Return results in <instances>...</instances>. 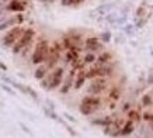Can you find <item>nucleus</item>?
I'll list each match as a JSON object with an SVG mask.
<instances>
[{"mask_svg":"<svg viewBox=\"0 0 153 138\" xmlns=\"http://www.w3.org/2000/svg\"><path fill=\"white\" fill-rule=\"evenodd\" d=\"M10 2H11V0H10Z\"/></svg>","mask_w":153,"mask_h":138,"instance_id":"obj_26","label":"nucleus"},{"mask_svg":"<svg viewBox=\"0 0 153 138\" xmlns=\"http://www.w3.org/2000/svg\"><path fill=\"white\" fill-rule=\"evenodd\" d=\"M63 68H58L55 69L53 72L51 74V76H49V85H48V89L49 90H53V89H56L58 86H60V83H62V78H63Z\"/></svg>","mask_w":153,"mask_h":138,"instance_id":"obj_4","label":"nucleus"},{"mask_svg":"<svg viewBox=\"0 0 153 138\" xmlns=\"http://www.w3.org/2000/svg\"><path fill=\"white\" fill-rule=\"evenodd\" d=\"M120 127L117 125V123H110V124L107 125V128L104 130V133L105 134H110V135H118L120 133Z\"/></svg>","mask_w":153,"mask_h":138,"instance_id":"obj_9","label":"nucleus"},{"mask_svg":"<svg viewBox=\"0 0 153 138\" xmlns=\"http://www.w3.org/2000/svg\"><path fill=\"white\" fill-rule=\"evenodd\" d=\"M86 50H88V51L101 50V44L98 42V38H96V37H88L87 40H86Z\"/></svg>","mask_w":153,"mask_h":138,"instance_id":"obj_7","label":"nucleus"},{"mask_svg":"<svg viewBox=\"0 0 153 138\" xmlns=\"http://www.w3.org/2000/svg\"><path fill=\"white\" fill-rule=\"evenodd\" d=\"M94 61H96V55H93V54H87V55L84 56V62L86 64H91Z\"/></svg>","mask_w":153,"mask_h":138,"instance_id":"obj_19","label":"nucleus"},{"mask_svg":"<svg viewBox=\"0 0 153 138\" xmlns=\"http://www.w3.org/2000/svg\"><path fill=\"white\" fill-rule=\"evenodd\" d=\"M84 80H86V72H84V70H82V72L79 74V76H77V80H76L74 88H76V89H80L82 86H83Z\"/></svg>","mask_w":153,"mask_h":138,"instance_id":"obj_14","label":"nucleus"},{"mask_svg":"<svg viewBox=\"0 0 153 138\" xmlns=\"http://www.w3.org/2000/svg\"><path fill=\"white\" fill-rule=\"evenodd\" d=\"M134 128H135V123L128 121V123L122 127V130H120V134H122V135H128V134H131L132 131H134Z\"/></svg>","mask_w":153,"mask_h":138,"instance_id":"obj_11","label":"nucleus"},{"mask_svg":"<svg viewBox=\"0 0 153 138\" xmlns=\"http://www.w3.org/2000/svg\"><path fill=\"white\" fill-rule=\"evenodd\" d=\"M97 110V107H93V106H88V104H80V113L84 116H90L91 113H94V111Z\"/></svg>","mask_w":153,"mask_h":138,"instance_id":"obj_10","label":"nucleus"},{"mask_svg":"<svg viewBox=\"0 0 153 138\" xmlns=\"http://www.w3.org/2000/svg\"><path fill=\"white\" fill-rule=\"evenodd\" d=\"M72 78H73V70H72V74H70L69 78L66 79L65 85H63V86H62V89H60V92H62V93H68V92H69L70 86H72Z\"/></svg>","mask_w":153,"mask_h":138,"instance_id":"obj_15","label":"nucleus"},{"mask_svg":"<svg viewBox=\"0 0 153 138\" xmlns=\"http://www.w3.org/2000/svg\"><path fill=\"white\" fill-rule=\"evenodd\" d=\"M48 52H49V45H48V41L41 40V41L37 44L35 51H34V54H33V64H35V65L42 64L44 61L47 59Z\"/></svg>","mask_w":153,"mask_h":138,"instance_id":"obj_1","label":"nucleus"},{"mask_svg":"<svg viewBox=\"0 0 153 138\" xmlns=\"http://www.w3.org/2000/svg\"><path fill=\"white\" fill-rule=\"evenodd\" d=\"M47 66H45V65H41V66H39V68L37 69V70H35V74H34V76H35V79H44L45 78V75H47Z\"/></svg>","mask_w":153,"mask_h":138,"instance_id":"obj_13","label":"nucleus"},{"mask_svg":"<svg viewBox=\"0 0 153 138\" xmlns=\"http://www.w3.org/2000/svg\"><path fill=\"white\" fill-rule=\"evenodd\" d=\"M101 38H102V41H105V42H108L110 41V38H111V34L107 31V32H102L101 34Z\"/></svg>","mask_w":153,"mask_h":138,"instance_id":"obj_20","label":"nucleus"},{"mask_svg":"<svg viewBox=\"0 0 153 138\" xmlns=\"http://www.w3.org/2000/svg\"><path fill=\"white\" fill-rule=\"evenodd\" d=\"M34 35H35V32H34L33 28L24 30L23 35H21V37L19 38V41L13 45V52H14V54H19V52H21V50L27 48V46L30 45V42L33 41Z\"/></svg>","mask_w":153,"mask_h":138,"instance_id":"obj_2","label":"nucleus"},{"mask_svg":"<svg viewBox=\"0 0 153 138\" xmlns=\"http://www.w3.org/2000/svg\"><path fill=\"white\" fill-rule=\"evenodd\" d=\"M21 127H23V130H24V131H25V133H28V134H30V135H31V131H30V130H28L27 127H25V125H24V124H21Z\"/></svg>","mask_w":153,"mask_h":138,"instance_id":"obj_23","label":"nucleus"},{"mask_svg":"<svg viewBox=\"0 0 153 138\" xmlns=\"http://www.w3.org/2000/svg\"><path fill=\"white\" fill-rule=\"evenodd\" d=\"M24 32V28L20 27V26H16L10 30L7 34H6L4 37H3V45L6 46H13L16 42L19 41V38L23 35Z\"/></svg>","mask_w":153,"mask_h":138,"instance_id":"obj_3","label":"nucleus"},{"mask_svg":"<svg viewBox=\"0 0 153 138\" xmlns=\"http://www.w3.org/2000/svg\"><path fill=\"white\" fill-rule=\"evenodd\" d=\"M84 0H60L62 6H72V4H80Z\"/></svg>","mask_w":153,"mask_h":138,"instance_id":"obj_17","label":"nucleus"},{"mask_svg":"<svg viewBox=\"0 0 153 138\" xmlns=\"http://www.w3.org/2000/svg\"><path fill=\"white\" fill-rule=\"evenodd\" d=\"M1 88L4 89L6 92H9L10 94H14V92H13V90H11V89H10V88H7V86H6V85H3V86H1Z\"/></svg>","mask_w":153,"mask_h":138,"instance_id":"obj_22","label":"nucleus"},{"mask_svg":"<svg viewBox=\"0 0 153 138\" xmlns=\"http://www.w3.org/2000/svg\"><path fill=\"white\" fill-rule=\"evenodd\" d=\"M65 117H66V118H69L70 121H76V120H74L73 117H72V116H69V114H65Z\"/></svg>","mask_w":153,"mask_h":138,"instance_id":"obj_24","label":"nucleus"},{"mask_svg":"<svg viewBox=\"0 0 153 138\" xmlns=\"http://www.w3.org/2000/svg\"><path fill=\"white\" fill-rule=\"evenodd\" d=\"M107 88V82L104 78H96L90 86H88V93H91V94H98V93H101L102 90H105Z\"/></svg>","mask_w":153,"mask_h":138,"instance_id":"obj_5","label":"nucleus"},{"mask_svg":"<svg viewBox=\"0 0 153 138\" xmlns=\"http://www.w3.org/2000/svg\"><path fill=\"white\" fill-rule=\"evenodd\" d=\"M41 2H51V0H41Z\"/></svg>","mask_w":153,"mask_h":138,"instance_id":"obj_25","label":"nucleus"},{"mask_svg":"<svg viewBox=\"0 0 153 138\" xmlns=\"http://www.w3.org/2000/svg\"><path fill=\"white\" fill-rule=\"evenodd\" d=\"M82 103L83 104H88V106H93V107H100V99L96 96H87L84 97L83 100H82Z\"/></svg>","mask_w":153,"mask_h":138,"instance_id":"obj_8","label":"nucleus"},{"mask_svg":"<svg viewBox=\"0 0 153 138\" xmlns=\"http://www.w3.org/2000/svg\"><path fill=\"white\" fill-rule=\"evenodd\" d=\"M27 93H30V96H33L34 99H37V93L34 92L31 88H27Z\"/></svg>","mask_w":153,"mask_h":138,"instance_id":"obj_21","label":"nucleus"},{"mask_svg":"<svg viewBox=\"0 0 153 138\" xmlns=\"http://www.w3.org/2000/svg\"><path fill=\"white\" fill-rule=\"evenodd\" d=\"M111 58H112V55L110 52H102L101 55L97 58V62H98V65H105L107 62L111 61Z\"/></svg>","mask_w":153,"mask_h":138,"instance_id":"obj_12","label":"nucleus"},{"mask_svg":"<svg viewBox=\"0 0 153 138\" xmlns=\"http://www.w3.org/2000/svg\"><path fill=\"white\" fill-rule=\"evenodd\" d=\"M128 117H129V121H132V123H136V121L140 120V114L135 110H131L129 113H128Z\"/></svg>","mask_w":153,"mask_h":138,"instance_id":"obj_16","label":"nucleus"},{"mask_svg":"<svg viewBox=\"0 0 153 138\" xmlns=\"http://www.w3.org/2000/svg\"><path fill=\"white\" fill-rule=\"evenodd\" d=\"M120 96H121V92L120 90H118V89H114V90H111V92H110V99H111V100H118V99H120Z\"/></svg>","mask_w":153,"mask_h":138,"instance_id":"obj_18","label":"nucleus"},{"mask_svg":"<svg viewBox=\"0 0 153 138\" xmlns=\"http://www.w3.org/2000/svg\"><path fill=\"white\" fill-rule=\"evenodd\" d=\"M25 7H27V2H24V0H11L9 4H7L6 10H7V11L21 13V11H24V10H25Z\"/></svg>","mask_w":153,"mask_h":138,"instance_id":"obj_6","label":"nucleus"}]
</instances>
